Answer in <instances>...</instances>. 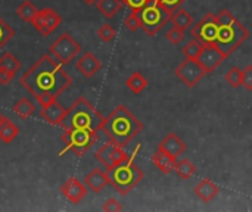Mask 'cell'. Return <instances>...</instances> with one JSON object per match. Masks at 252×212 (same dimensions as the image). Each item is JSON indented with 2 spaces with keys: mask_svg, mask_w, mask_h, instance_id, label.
Here are the masks:
<instances>
[{
  "mask_svg": "<svg viewBox=\"0 0 252 212\" xmlns=\"http://www.w3.org/2000/svg\"><path fill=\"white\" fill-rule=\"evenodd\" d=\"M19 84L35 97L40 94H50L58 99L71 84L72 78L63 66L50 55H43L24 75Z\"/></svg>",
  "mask_w": 252,
  "mask_h": 212,
  "instance_id": "obj_1",
  "label": "cell"
},
{
  "mask_svg": "<svg viewBox=\"0 0 252 212\" xmlns=\"http://www.w3.org/2000/svg\"><path fill=\"white\" fill-rule=\"evenodd\" d=\"M100 131L106 134L109 142L124 148L143 131V124L128 111L127 106L120 105L106 118H103Z\"/></svg>",
  "mask_w": 252,
  "mask_h": 212,
  "instance_id": "obj_2",
  "label": "cell"
},
{
  "mask_svg": "<svg viewBox=\"0 0 252 212\" xmlns=\"http://www.w3.org/2000/svg\"><path fill=\"white\" fill-rule=\"evenodd\" d=\"M217 37L216 46L221 53L229 58L233 55L250 37L248 28L227 9L220 10L217 15Z\"/></svg>",
  "mask_w": 252,
  "mask_h": 212,
  "instance_id": "obj_3",
  "label": "cell"
},
{
  "mask_svg": "<svg viewBox=\"0 0 252 212\" xmlns=\"http://www.w3.org/2000/svg\"><path fill=\"white\" fill-rule=\"evenodd\" d=\"M139 151H140V145L134 149L131 155H128L127 159L106 170L109 177V184L123 196L128 195L145 177L143 171L134 162V158L137 156Z\"/></svg>",
  "mask_w": 252,
  "mask_h": 212,
  "instance_id": "obj_4",
  "label": "cell"
},
{
  "mask_svg": "<svg viewBox=\"0 0 252 212\" xmlns=\"http://www.w3.org/2000/svg\"><path fill=\"white\" fill-rule=\"evenodd\" d=\"M103 122V117L99 111L84 97H78L69 108H66V114L61 127L63 130H94L99 131Z\"/></svg>",
  "mask_w": 252,
  "mask_h": 212,
  "instance_id": "obj_5",
  "label": "cell"
},
{
  "mask_svg": "<svg viewBox=\"0 0 252 212\" xmlns=\"http://www.w3.org/2000/svg\"><path fill=\"white\" fill-rule=\"evenodd\" d=\"M140 28L151 37L158 34V31L171 19V12L165 9L158 0H151L140 12Z\"/></svg>",
  "mask_w": 252,
  "mask_h": 212,
  "instance_id": "obj_6",
  "label": "cell"
},
{
  "mask_svg": "<svg viewBox=\"0 0 252 212\" xmlns=\"http://www.w3.org/2000/svg\"><path fill=\"white\" fill-rule=\"evenodd\" d=\"M97 140V131L94 130H65L61 136V142L63 143V149L61 151V156L71 151L77 156H83Z\"/></svg>",
  "mask_w": 252,
  "mask_h": 212,
  "instance_id": "obj_7",
  "label": "cell"
},
{
  "mask_svg": "<svg viewBox=\"0 0 252 212\" xmlns=\"http://www.w3.org/2000/svg\"><path fill=\"white\" fill-rule=\"evenodd\" d=\"M80 52L81 46L68 32H62L49 47V55L53 56L61 65H68Z\"/></svg>",
  "mask_w": 252,
  "mask_h": 212,
  "instance_id": "obj_8",
  "label": "cell"
},
{
  "mask_svg": "<svg viewBox=\"0 0 252 212\" xmlns=\"http://www.w3.org/2000/svg\"><path fill=\"white\" fill-rule=\"evenodd\" d=\"M190 35L198 40L199 43L205 44H216L217 37V16L214 13H207L201 21H198L192 30Z\"/></svg>",
  "mask_w": 252,
  "mask_h": 212,
  "instance_id": "obj_9",
  "label": "cell"
},
{
  "mask_svg": "<svg viewBox=\"0 0 252 212\" xmlns=\"http://www.w3.org/2000/svg\"><path fill=\"white\" fill-rule=\"evenodd\" d=\"M205 69L201 66V63L196 59H189L183 61L177 68H176V75L177 78L186 84L188 87H195L204 77H205Z\"/></svg>",
  "mask_w": 252,
  "mask_h": 212,
  "instance_id": "obj_10",
  "label": "cell"
},
{
  "mask_svg": "<svg viewBox=\"0 0 252 212\" xmlns=\"http://www.w3.org/2000/svg\"><path fill=\"white\" fill-rule=\"evenodd\" d=\"M61 22H62V18H61V15H59L55 9H52V7H44V9H41V10L37 12V15H35V18L32 19L31 25H32L41 35L47 37V35H50V34L61 25Z\"/></svg>",
  "mask_w": 252,
  "mask_h": 212,
  "instance_id": "obj_11",
  "label": "cell"
},
{
  "mask_svg": "<svg viewBox=\"0 0 252 212\" xmlns=\"http://www.w3.org/2000/svg\"><path fill=\"white\" fill-rule=\"evenodd\" d=\"M94 156H96V159L108 170V168L114 167L115 164H118V162L127 159V158H128V153H127L121 146H118V145H115V143H112V142H108V143L102 145V146L96 151Z\"/></svg>",
  "mask_w": 252,
  "mask_h": 212,
  "instance_id": "obj_12",
  "label": "cell"
},
{
  "mask_svg": "<svg viewBox=\"0 0 252 212\" xmlns=\"http://www.w3.org/2000/svg\"><path fill=\"white\" fill-rule=\"evenodd\" d=\"M226 59L227 58L221 53V50L216 44H205L196 61L201 63V66L205 69V72L210 74L214 69H217Z\"/></svg>",
  "mask_w": 252,
  "mask_h": 212,
  "instance_id": "obj_13",
  "label": "cell"
},
{
  "mask_svg": "<svg viewBox=\"0 0 252 212\" xmlns=\"http://www.w3.org/2000/svg\"><path fill=\"white\" fill-rule=\"evenodd\" d=\"M87 186L84 183H81L80 180H77L75 177L68 179L62 186H61V193L74 205L80 204L86 196H87Z\"/></svg>",
  "mask_w": 252,
  "mask_h": 212,
  "instance_id": "obj_14",
  "label": "cell"
},
{
  "mask_svg": "<svg viewBox=\"0 0 252 212\" xmlns=\"http://www.w3.org/2000/svg\"><path fill=\"white\" fill-rule=\"evenodd\" d=\"M75 68L77 71L84 75L86 78H92L93 75H96L100 69H102V62L99 61V58L96 55H93L92 52H86L84 55H81L77 62H75Z\"/></svg>",
  "mask_w": 252,
  "mask_h": 212,
  "instance_id": "obj_15",
  "label": "cell"
},
{
  "mask_svg": "<svg viewBox=\"0 0 252 212\" xmlns=\"http://www.w3.org/2000/svg\"><path fill=\"white\" fill-rule=\"evenodd\" d=\"M65 114H66V108H63L58 102V99H55L50 103L41 106V111H40V117L50 125H61L62 121H63Z\"/></svg>",
  "mask_w": 252,
  "mask_h": 212,
  "instance_id": "obj_16",
  "label": "cell"
},
{
  "mask_svg": "<svg viewBox=\"0 0 252 212\" xmlns=\"http://www.w3.org/2000/svg\"><path fill=\"white\" fill-rule=\"evenodd\" d=\"M84 184L87 186L89 190H92L93 193H99L102 192L108 184H109V177L108 173L100 170V168H94L92 170L86 177H84Z\"/></svg>",
  "mask_w": 252,
  "mask_h": 212,
  "instance_id": "obj_17",
  "label": "cell"
},
{
  "mask_svg": "<svg viewBox=\"0 0 252 212\" xmlns=\"http://www.w3.org/2000/svg\"><path fill=\"white\" fill-rule=\"evenodd\" d=\"M159 149H162L164 152H167V153H170V155H173L174 158H179L182 153H185L186 152V149H188V146H186V143L176 134V133H170V134H167L164 139H162V142L159 143V146H158Z\"/></svg>",
  "mask_w": 252,
  "mask_h": 212,
  "instance_id": "obj_18",
  "label": "cell"
},
{
  "mask_svg": "<svg viewBox=\"0 0 252 212\" xmlns=\"http://www.w3.org/2000/svg\"><path fill=\"white\" fill-rule=\"evenodd\" d=\"M152 162L162 174H170L171 171H174L177 158H174L173 155H170L158 148V151L152 155Z\"/></svg>",
  "mask_w": 252,
  "mask_h": 212,
  "instance_id": "obj_19",
  "label": "cell"
},
{
  "mask_svg": "<svg viewBox=\"0 0 252 212\" xmlns=\"http://www.w3.org/2000/svg\"><path fill=\"white\" fill-rule=\"evenodd\" d=\"M220 193V187L216 184V183H213L210 179H204V180H201L198 184H196V187H195V195L202 201V202H211L217 195Z\"/></svg>",
  "mask_w": 252,
  "mask_h": 212,
  "instance_id": "obj_20",
  "label": "cell"
},
{
  "mask_svg": "<svg viewBox=\"0 0 252 212\" xmlns=\"http://www.w3.org/2000/svg\"><path fill=\"white\" fill-rule=\"evenodd\" d=\"M171 22L174 27L186 31L193 25V16L183 7H177L171 12Z\"/></svg>",
  "mask_w": 252,
  "mask_h": 212,
  "instance_id": "obj_21",
  "label": "cell"
},
{
  "mask_svg": "<svg viewBox=\"0 0 252 212\" xmlns=\"http://www.w3.org/2000/svg\"><path fill=\"white\" fill-rule=\"evenodd\" d=\"M123 7V1L121 0H97L96 3V9L106 18V19H112Z\"/></svg>",
  "mask_w": 252,
  "mask_h": 212,
  "instance_id": "obj_22",
  "label": "cell"
},
{
  "mask_svg": "<svg viewBox=\"0 0 252 212\" xmlns=\"http://www.w3.org/2000/svg\"><path fill=\"white\" fill-rule=\"evenodd\" d=\"M19 134V128L16 124H13L9 118H6L1 124H0V140L7 145L10 142H13Z\"/></svg>",
  "mask_w": 252,
  "mask_h": 212,
  "instance_id": "obj_23",
  "label": "cell"
},
{
  "mask_svg": "<svg viewBox=\"0 0 252 212\" xmlns=\"http://www.w3.org/2000/svg\"><path fill=\"white\" fill-rule=\"evenodd\" d=\"M12 109H13V112H15L19 118H22V120H28V118L32 117V114L35 112L34 103H32L30 99H27V97L19 99V100L13 105Z\"/></svg>",
  "mask_w": 252,
  "mask_h": 212,
  "instance_id": "obj_24",
  "label": "cell"
},
{
  "mask_svg": "<svg viewBox=\"0 0 252 212\" xmlns=\"http://www.w3.org/2000/svg\"><path fill=\"white\" fill-rule=\"evenodd\" d=\"M174 171L177 174L179 179L182 180H189L195 176L196 173V168L195 165L189 161V159H182V161H177L176 165H174Z\"/></svg>",
  "mask_w": 252,
  "mask_h": 212,
  "instance_id": "obj_25",
  "label": "cell"
},
{
  "mask_svg": "<svg viewBox=\"0 0 252 212\" xmlns=\"http://www.w3.org/2000/svg\"><path fill=\"white\" fill-rule=\"evenodd\" d=\"M126 86H127V87H128V90H130V91H133L134 94H140V93L146 89V86H148V80H146L140 72H134V74H131V75L127 78Z\"/></svg>",
  "mask_w": 252,
  "mask_h": 212,
  "instance_id": "obj_26",
  "label": "cell"
},
{
  "mask_svg": "<svg viewBox=\"0 0 252 212\" xmlns=\"http://www.w3.org/2000/svg\"><path fill=\"white\" fill-rule=\"evenodd\" d=\"M37 9H35V6L30 1V0H25V1H22V4H19V7L16 9V13H18V16L22 19V21H25V22H32V19L35 18V15H37Z\"/></svg>",
  "mask_w": 252,
  "mask_h": 212,
  "instance_id": "obj_27",
  "label": "cell"
},
{
  "mask_svg": "<svg viewBox=\"0 0 252 212\" xmlns=\"http://www.w3.org/2000/svg\"><path fill=\"white\" fill-rule=\"evenodd\" d=\"M0 66L1 68H6V69H9V71H12V72L16 74L19 71V68H21V62L18 61L16 56H13L12 53L6 52V53H3L0 56Z\"/></svg>",
  "mask_w": 252,
  "mask_h": 212,
  "instance_id": "obj_28",
  "label": "cell"
},
{
  "mask_svg": "<svg viewBox=\"0 0 252 212\" xmlns=\"http://www.w3.org/2000/svg\"><path fill=\"white\" fill-rule=\"evenodd\" d=\"M202 49H204V44L199 43L198 40L192 38V40L182 49V52H183V55H185L186 58H189V59H198V56H199V53L202 52Z\"/></svg>",
  "mask_w": 252,
  "mask_h": 212,
  "instance_id": "obj_29",
  "label": "cell"
},
{
  "mask_svg": "<svg viewBox=\"0 0 252 212\" xmlns=\"http://www.w3.org/2000/svg\"><path fill=\"white\" fill-rule=\"evenodd\" d=\"M226 81L230 87L236 89L239 86H242V69L238 68V66H233L229 69V72L226 74Z\"/></svg>",
  "mask_w": 252,
  "mask_h": 212,
  "instance_id": "obj_30",
  "label": "cell"
},
{
  "mask_svg": "<svg viewBox=\"0 0 252 212\" xmlns=\"http://www.w3.org/2000/svg\"><path fill=\"white\" fill-rule=\"evenodd\" d=\"M117 35V31L112 25L109 24H103L99 30H97V37L103 41V43H109L115 38Z\"/></svg>",
  "mask_w": 252,
  "mask_h": 212,
  "instance_id": "obj_31",
  "label": "cell"
},
{
  "mask_svg": "<svg viewBox=\"0 0 252 212\" xmlns=\"http://www.w3.org/2000/svg\"><path fill=\"white\" fill-rule=\"evenodd\" d=\"M15 37V31L1 19V16H0V49L10 40V38H13Z\"/></svg>",
  "mask_w": 252,
  "mask_h": 212,
  "instance_id": "obj_32",
  "label": "cell"
},
{
  "mask_svg": "<svg viewBox=\"0 0 252 212\" xmlns=\"http://www.w3.org/2000/svg\"><path fill=\"white\" fill-rule=\"evenodd\" d=\"M165 38L171 43V44H180L182 40L185 38V31L177 28V27H173L167 34H165Z\"/></svg>",
  "mask_w": 252,
  "mask_h": 212,
  "instance_id": "obj_33",
  "label": "cell"
},
{
  "mask_svg": "<svg viewBox=\"0 0 252 212\" xmlns=\"http://www.w3.org/2000/svg\"><path fill=\"white\" fill-rule=\"evenodd\" d=\"M124 25H126L131 32H136V31L140 28V18H139L137 12H133V10H131V13L126 18Z\"/></svg>",
  "mask_w": 252,
  "mask_h": 212,
  "instance_id": "obj_34",
  "label": "cell"
},
{
  "mask_svg": "<svg viewBox=\"0 0 252 212\" xmlns=\"http://www.w3.org/2000/svg\"><path fill=\"white\" fill-rule=\"evenodd\" d=\"M126 6H128L133 12H140L151 0H121Z\"/></svg>",
  "mask_w": 252,
  "mask_h": 212,
  "instance_id": "obj_35",
  "label": "cell"
},
{
  "mask_svg": "<svg viewBox=\"0 0 252 212\" xmlns=\"http://www.w3.org/2000/svg\"><path fill=\"white\" fill-rule=\"evenodd\" d=\"M242 86L247 90H252V65L242 69Z\"/></svg>",
  "mask_w": 252,
  "mask_h": 212,
  "instance_id": "obj_36",
  "label": "cell"
},
{
  "mask_svg": "<svg viewBox=\"0 0 252 212\" xmlns=\"http://www.w3.org/2000/svg\"><path fill=\"white\" fill-rule=\"evenodd\" d=\"M102 210L106 212H112V211H123V207H121V204L117 201V199H114V198H111V199H108L105 204H103V207H102Z\"/></svg>",
  "mask_w": 252,
  "mask_h": 212,
  "instance_id": "obj_37",
  "label": "cell"
},
{
  "mask_svg": "<svg viewBox=\"0 0 252 212\" xmlns=\"http://www.w3.org/2000/svg\"><path fill=\"white\" fill-rule=\"evenodd\" d=\"M13 77H15V72L0 66V84L1 86H7L13 80Z\"/></svg>",
  "mask_w": 252,
  "mask_h": 212,
  "instance_id": "obj_38",
  "label": "cell"
},
{
  "mask_svg": "<svg viewBox=\"0 0 252 212\" xmlns=\"http://www.w3.org/2000/svg\"><path fill=\"white\" fill-rule=\"evenodd\" d=\"M165 9H168L170 12H173L174 9H177V7H180L186 0H158Z\"/></svg>",
  "mask_w": 252,
  "mask_h": 212,
  "instance_id": "obj_39",
  "label": "cell"
},
{
  "mask_svg": "<svg viewBox=\"0 0 252 212\" xmlns=\"http://www.w3.org/2000/svg\"><path fill=\"white\" fill-rule=\"evenodd\" d=\"M86 4H96L97 3V0H83Z\"/></svg>",
  "mask_w": 252,
  "mask_h": 212,
  "instance_id": "obj_40",
  "label": "cell"
},
{
  "mask_svg": "<svg viewBox=\"0 0 252 212\" xmlns=\"http://www.w3.org/2000/svg\"><path fill=\"white\" fill-rule=\"evenodd\" d=\"M4 120H6V117H4V115H3V114L0 112V124H1V122H3Z\"/></svg>",
  "mask_w": 252,
  "mask_h": 212,
  "instance_id": "obj_41",
  "label": "cell"
}]
</instances>
